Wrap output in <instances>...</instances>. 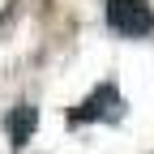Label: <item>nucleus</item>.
<instances>
[{"label":"nucleus","instance_id":"obj_1","mask_svg":"<svg viewBox=\"0 0 154 154\" xmlns=\"http://www.w3.org/2000/svg\"><path fill=\"white\" fill-rule=\"evenodd\" d=\"M120 116H124V94L116 90L111 82H103V86H94L90 99H82V103L69 111V124H94V120L116 124Z\"/></svg>","mask_w":154,"mask_h":154},{"label":"nucleus","instance_id":"obj_2","mask_svg":"<svg viewBox=\"0 0 154 154\" xmlns=\"http://www.w3.org/2000/svg\"><path fill=\"white\" fill-rule=\"evenodd\" d=\"M107 26L128 38H141L154 30V9L146 0H107Z\"/></svg>","mask_w":154,"mask_h":154},{"label":"nucleus","instance_id":"obj_3","mask_svg":"<svg viewBox=\"0 0 154 154\" xmlns=\"http://www.w3.org/2000/svg\"><path fill=\"white\" fill-rule=\"evenodd\" d=\"M5 128H9V146H13V150H22V146L34 137V128H38V111H34L30 103H17V107L9 111Z\"/></svg>","mask_w":154,"mask_h":154}]
</instances>
